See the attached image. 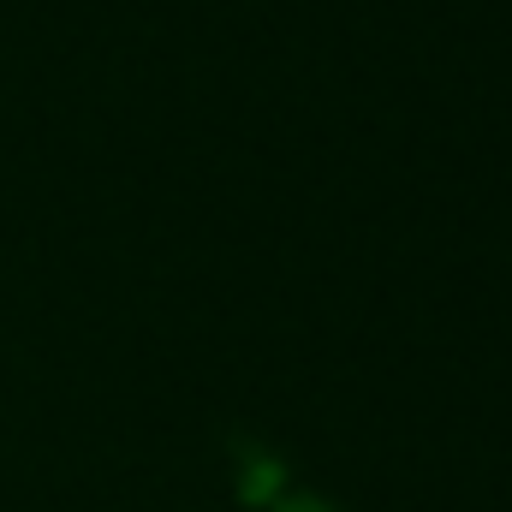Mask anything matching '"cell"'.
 Masks as SVG:
<instances>
[{"mask_svg":"<svg viewBox=\"0 0 512 512\" xmlns=\"http://www.w3.org/2000/svg\"><path fill=\"white\" fill-rule=\"evenodd\" d=\"M280 483V471L262 459V465H251V477H245V501H268V489Z\"/></svg>","mask_w":512,"mask_h":512,"instance_id":"cell-1","label":"cell"},{"mask_svg":"<svg viewBox=\"0 0 512 512\" xmlns=\"http://www.w3.org/2000/svg\"><path fill=\"white\" fill-rule=\"evenodd\" d=\"M274 512H334V507L316 501V495H286V501H274Z\"/></svg>","mask_w":512,"mask_h":512,"instance_id":"cell-2","label":"cell"}]
</instances>
